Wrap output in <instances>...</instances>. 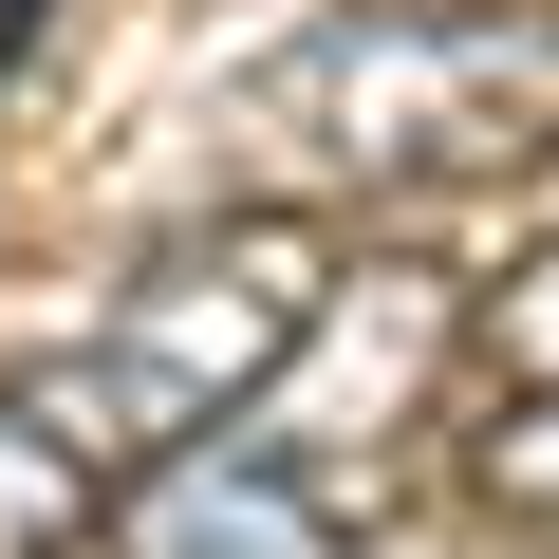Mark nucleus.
Masks as SVG:
<instances>
[{"instance_id":"f257e3e1","label":"nucleus","mask_w":559,"mask_h":559,"mask_svg":"<svg viewBox=\"0 0 559 559\" xmlns=\"http://www.w3.org/2000/svg\"><path fill=\"white\" fill-rule=\"evenodd\" d=\"M318 318H336V242L299 205H242V224L150 242L94 336H57V355L0 373V559H75L131 466L242 429Z\"/></svg>"},{"instance_id":"f03ea898","label":"nucleus","mask_w":559,"mask_h":559,"mask_svg":"<svg viewBox=\"0 0 559 559\" xmlns=\"http://www.w3.org/2000/svg\"><path fill=\"white\" fill-rule=\"evenodd\" d=\"M559 150V20H318L205 94L224 187H466Z\"/></svg>"},{"instance_id":"7ed1b4c3","label":"nucleus","mask_w":559,"mask_h":559,"mask_svg":"<svg viewBox=\"0 0 559 559\" xmlns=\"http://www.w3.org/2000/svg\"><path fill=\"white\" fill-rule=\"evenodd\" d=\"M112 559H336V503L280 466L261 429H205L112 485Z\"/></svg>"},{"instance_id":"20e7f679","label":"nucleus","mask_w":559,"mask_h":559,"mask_svg":"<svg viewBox=\"0 0 559 559\" xmlns=\"http://www.w3.org/2000/svg\"><path fill=\"white\" fill-rule=\"evenodd\" d=\"M466 485H485L503 522H559V373H522V392L466 429Z\"/></svg>"},{"instance_id":"39448f33","label":"nucleus","mask_w":559,"mask_h":559,"mask_svg":"<svg viewBox=\"0 0 559 559\" xmlns=\"http://www.w3.org/2000/svg\"><path fill=\"white\" fill-rule=\"evenodd\" d=\"M503 355H522V373H559V261H522V280H503Z\"/></svg>"}]
</instances>
